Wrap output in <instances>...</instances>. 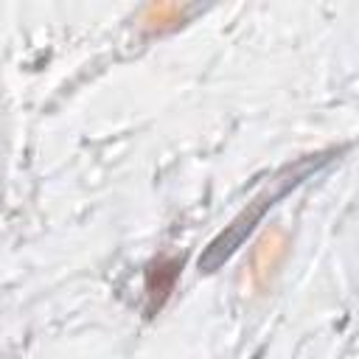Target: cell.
<instances>
[{
	"instance_id": "obj_1",
	"label": "cell",
	"mask_w": 359,
	"mask_h": 359,
	"mask_svg": "<svg viewBox=\"0 0 359 359\" xmlns=\"http://www.w3.org/2000/svg\"><path fill=\"white\" fill-rule=\"evenodd\" d=\"M280 252H283V238H280L278 233L266 236V238L258 244V255H255V278L272 272V266L278 264Z\"/></svg>"
},
{
	"instance_id": "obj_2",
	"label": "cell",
	"mask_w": 359,
	"mask_h": 359,
	"mask_svg": "<svg viewBox=\"0 0 359 359\" xmlns=\"http://www.w3.org/2000/svg\"><path fill=\"white\" fill-rule=\"evenodd\" d=\"M174 278H177V264L174 261H160V264H154L151 266V272H149V294H151V300L157 297V292H160V300L171 292V283H174Z\"/></svg>"
}]
</instances>
